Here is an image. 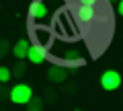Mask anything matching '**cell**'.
<instances>
[{"label": "cell", "mask_w": 123, "mask_h": 111, "mask_svg": "<svg viewBox=\"0 0 123 111\" xmlns=\"http://www.w3.org/2000/svg\"><path fill=\"white\" fill-rule=\"evenodd\" d=\"M82 62H84V58H82V53H80L78 49H66L64 56H62L60 66H64V68H78V66H82Z\"/></svg>", "instance_id": "3"}, {"label": "cell", "mask_w": 123, "mask_h": 111, "mask_svg": "<svg viewBox=\"0 0 123 111\" xmlns=\"http://www.w3.org/2000/svg\"><path fill=\"white\" fill-rule=\"evenodd\" d=\"M109 2H117V0H109Z\"/></svg>", "instance_id": "18"}, {"label": "cell", "mask_w": 123, "mask_h": 111, "mask_svg": "<svg viewBox=\"0 0 123 111\" xmlns=\"http://www.w3.org/2000/svg\"><path fill=\"white\" fill-rule=\"evenodd\" d=\"M25 72H27V66L21 62V60H18V64L12 68V70H10V76H14V78H23V76H25Z\"/></svg>", "instance_id": "10"}, {"label": "cell", "mask_w": 123, "mask_h": 111, "mask_svg": "<svg viewBox=\"0 0 123 111\" xmlns=\"http://www.w3.org/2000/svg\"><path fill=\"white\" fill-rule=\"evenodd\" d=\"M78 4H84V6H97L101 0H76Z\"/></svg>", "instance_id": "14"}, {"label": "cell", "mask_w": 123, "mask_h": 111, "mask_svg": "<svg viewBox=\"0 0 123 111\" xmlns=\"http://www.w3.org/2000/svg\"><path fill=\"white\" fill-rule=\"evenodd\" d=\"M62 85H64V93H66V95H74L76 93V86L74 85H66V82H62Z\"/></svg>", "instance_id": "15"}, {"label": "cell", "mask_w": 123, "mask_h": 111, "mask_svg": "<svg viewBox=\"0 0 123 111\" xmlns=\"http://www.w3.org/2000/svg\"><path fill=\"white\" fill-rule=\"evenodd\" d=\"M10 53V43L6 39H0V58H4Z\"/></svg>", "instance_id": "13"}, {"label": "cell", "mask_w": 123, "mask_h": 111, "mask_svg": "<svg viewBox=\"0 0 123 111\" xmlns=\"http://www.w3.org/2000/svg\"><path fill=\"white\" fill-rule=\"evenodd\" d=\"M29 41L27 39H18L14 45H10V53H12L17 60H25L27 58V52H29Z\"/></svg>", "instance_id": "8"}, {"label": "cell", "mask_w": 123, "mask_h": 111, "mask_svg": "<svg viewBox=\"0 0 123 111\" xmlns=\"http://www.w3.org/2000/svg\"><path fill=\"white\" fill-rule=\"evenodd\" d=\"M121 86V74L117 70H105L101 74V89L103 91H117Z\"/></svg>", "instance_id": "2"}, {"label": "cell", "mask_w": 123, "mask_h": 111, "mask_svg": "<svg viewBox=\"0 0 123 111\" xmlns=\"http://www.w3.org/2000/svg\"><path fill=\"white\" fill-rule=\"evenodd\" d=\"M43 103H45L43 99L35 95V97H31L29 101L25 103V109H27V111H43Z\"/></svg>", "instance_id": "9"}, {"label": "cell", "mask_w": 123, "mask_h": 111, "mask_svg": "<svg viewBox=\"0 0 123 111\" xmlns=\"http://www.w3.org/2000/svg\"><path fill=\"white\" fill-rule=\"evenodd\" d=\"M47 80L51 85H62L68 80V68L60 66V64H51L47 68Z\"/></svg>", "instance_id": "4"}, {"label": "cell", "mask_w": 123, "mask_h": 111, "mask_svg": "<svg viewBox=\"0 0 123 111\" xmlns=\"http://www.w3.org/2000/svg\"><path fill=\"white\" fill-rule=\"evenodd\" d=\"M33 97V91H31L29 85H23V82H18V85H14L12 89L8 91V99L14 103V105H25L29 99Z\"/></svg>", "instance_id": "1"}, {"label": "cell", "mask_w": 123, "mask_h": 111, "mask_svg": "<svg viewBox=\"0 0 123 111\" xmlns=\"http://www.w3.org/2000/svg\"><path fill=\"white\" fill-rule=\"evenodd\" d=\"M45 58H47V49H45L41 43H33V45H29L27 60H29L31 64H43Z\"/></svg>", "instance_id": "5"}, {"label": "cell", "mask_w": 123, "mask_h": 111, "mask_svg": "<svg viewBox=\"0 0 123 111\" xmlns=\"http://www.w3.org/2000/svg\"><path fill=\"white\" fill-rule=\"evenodd\" d=\"M12 78V76H10V68H6V66H0V82H8V80Z\"/></svg>", "instance_id": "12"}, {"label": "cell", "mask_w": 123, "mask_h": 111, "mask_svg": "<svg viewBox=\"0 0 123 111\" xmlns=\"http://www.w3.org/2000/svg\"><path fill=\"white\" fill-rule=\"evenodd\" d=\"M29 17L33 21H43L47 17V6H45L43 0H33L29 4Z\"/></svg>", "instance_id": "7"}, {"label": "cell", "mask_w": 123, "mask_h": 111, "mask_svg": "<svg viewBox=\"0 0 123 111\" xmlns=\"http://www.w3.org/2000/svg\"><path fill=\"white\" fill-rule=\"evenodd\" d=\"M94 17H97L94 6H84V4L76 6V19H78V23H82V25H90V23L94 21Z\"/></svg>", "instance_id": "6"}, {"label": "cell", "mask_w": 123, "mask_h": 111, "mask_svg": "<svg viewBox=\"0 0 123 111\" xmlns=\"http://www.w3.org/2000/svg\"><path fill=\"white\" fill-rule=\"evenodd\" d=\"M117 13L119 17H123V0H117Z\"/></svg>", "instance_id": "17"}, {"label": "cell", "mask_w": 123, "mask_h": 111, "mask_svg": "<svg viewBox=\"0 0 123 111\" xmlns=\"http://www.w3.org/2000/svg\"><path fill=\"white\" fill-rule=\"evenodd\" d=\"M76 111H84V109H76Z\"/></svg>", "instance_id": "19"}, {"label": "cell", "mask_w": 123, "mask_h": 111, "mask_svg": "<svg viewBox=\"0 0 123 111\" xmlns=\"http://www.w3.org/2000/svg\"><path fill=\"white\" fill-rule=\"evenodd\" d=\"M4 97H8V89H6L4 82H0V99H4Z\"/></svg>", "instance_id": "16"}, {"label": "cell", "mask_w": 123, "mask_h": 111, "mask_svg": "<svg viewBox=\"0 0 123 111\" xmlns=\"http://www.w3.org/2000/svg\"><path fill=\"white\" fill-rule=\"evenodd\" d=\"M41 99H43V101H47V103H55V101H57V93L51 89V86H47V89H45V95H43Z\"/></svg>", "instance_id": "11"}]
</instances>
